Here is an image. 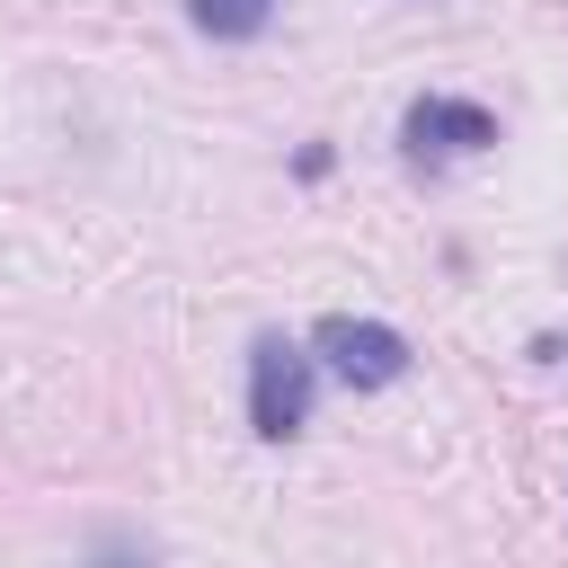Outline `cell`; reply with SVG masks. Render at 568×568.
I'll use <instances>...</instances> for the list:
<instances>
[{
	"mask_svg": "<svg viewBox=\"0 0 568 568\" xmlns=\"http://www.w3.org/2000/svg\"><path fill=\"white\" fill-rule=\"evenodd\" d=\"M89 568H151V550H133V541H115V532H106V541L89 550Z\"/></svg>",
	"mask_w": 568,
	"mask_h": 568,
	"instance_id": "5",
	"label": "cell"
},
{
	"mask_svg": "<svg viewBox=\"0 0 568 568\" xmlns=\"http://www.w3.org/2000/svg\"><path fill=\"white\" fill-rule=\"evenodd\" d=\"M408 160H462V151H488L497 142V115L470 106V98H417L408 124H399Z\"/></svg>",
	"mask_w": 568,
	"mask_h": 568,
	"instance_id": "3",
	"label": "cell"
},
{
	"mask_svg": "<svg viewBox=\"0 0 568 568\" xmlns=\"http://www.w3.org/2000/svg\"><path fill=\"white\" fill-rule=\"evenodd\" d=\"M186 18H195L204 36H222V44H248V36L275 18V0H186Z\"/></svg>",
	"mask_w": 568,
	"mask_h": 568,
	"instance_id": "4",
	"label": "cell"
},
{
	"mask_svg": "<svg viewBox=\"0 0 568 568\" xmlns=\"http://www.w3.org/2000/svg\"><path fill=\"white\" fill-rule=\"evenodd\" d=\"M248 426L266 444H284V435L311 426V355L293 337H257L248 346Z\"/></svg>",
	"mask_w": 568,
	"mask_h": 568,
	"instance_id": "1",
	"label": "cell"
},
{
	"mask_svg": "<svg viewBox=\"0 0 568 568\" xmlns=\"http://www.w3.org/2000/svg\"><path fill=\"white\" fill-rule=\"evenodd\" d=\"M311 346H320V364L337 373V382H355V390H382V382H399L408 373V337L390 328V320H320L311 328Z\"/></svg>",
	"mask_w": 568,
	"mask_h": 568,
	"instance_id": "2",
	"label": "cell"
}]
</instances>
